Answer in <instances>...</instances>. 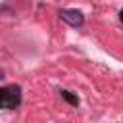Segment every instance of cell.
Instances as JSON below:
<instances>
[{
    "mask_svg": "<svg viewBox=\"0 0 123 123\" xmlns=\"http://www.w3.org/2000/svg\"><path fill=\"white\" fill-rule=\"evenodd\" d=\"M60 94H62V98H63L65 102H69L71 106H79V98H77L75 94H71L69 90H60Z\"/></svg>",
    "mask_w": 123,
    "mask_h": 123,
    "instance_id": "cell-3",
    "label": "cell"
},
{
    "mask_svg": "<svg viewBox=\"0 0 123 123\" xmlns=\"http://www.w3.org/2000/svg\"><path fill=\"white\" fill-rule=\"evenodd\" d=\"M119 19H121V21H123V10H121V12H119Z\"/></svg>",
    "mask_w": 123,
    "mask_h": 123,
    "instance_id": "cell-4",
    "label": "cell"
},
{
    "mask_svg": "<svg viewBox=\"0 0 123 123\" xmlns=\"http://www.w3.org/2000/svg\"><path fill=\"white\" fill-rule=\"evenodd\" d=\"M60 17L71 27H81L85 23V15L81 10H60Z\"/></svg>",
    "mask_w": 123,
    "mask_h": 123,
    "instance_id": "cell-2",
    "label": "cell"
},
{
    "mask_svg": "<svg viewBox=\"0 0 123 123\" xmlns=\"http://www.w3.org/2000/svg\"><path fill=\"white\" fill-rule=\"evenodd\" d=\"M2 77H4V73H2V69H0V79H2Z\"/></svg>",
    "mask_w": 123,
    "mask_h": 123,
    "instance_id": "cell-5",
    "label": "cell"
},
{
    "mask_svg": "<svg viewBox=\"0 0 123 123\" xmlns=\"http://www.w3.org/2000/svg\"><path fill=\"white\" fill-rule=\"evenodd\" d=\"M21 104V86L6 85L0 86V110H15Z\"/></svg>",
    "mask_w": 123,
    "mask_h": 123,
    "instance_id": "cell-1",
    "label": "cell"
}]
</instances>
